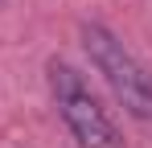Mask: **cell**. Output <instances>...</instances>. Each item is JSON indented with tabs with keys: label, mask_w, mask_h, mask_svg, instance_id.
<instances>
[{
	"label": "cell",
	"mask_w": 152,
	"mask_h": 148,
	"mask_svg": "<svg viewBox=\"0 0 152 148\" xmlns=\"http://www.w3.org/2000/svg\"><path fill=\"white\" fill-rule=\"evenodd\" d=\"M45 74H50L53 107H58V115H62V123H66V132H70V140L78 148H124V136H119L115 119L107 115V107L95 99L86 78L70 62L50 58Z\"/></svg>",
	"instance_id": "cell-1"
},
{
	"label": "cell",
	"mask_w": 152,
	"mask_h": 148,
	"mask_svg": "<svg viewBox=\"0 0 152 148\" xmlns=\"http://www.w3.org/2000/svg\"><path fill=\"white\" fill-rule=\"evenodd\" d=\"M82 45L91 53V66L111 86V95L124 103V111L136 123L152 127V74H148V66L103 25H82Z\"/></svg>",
	"instance_id": "cell-2"
}]
</instances>
